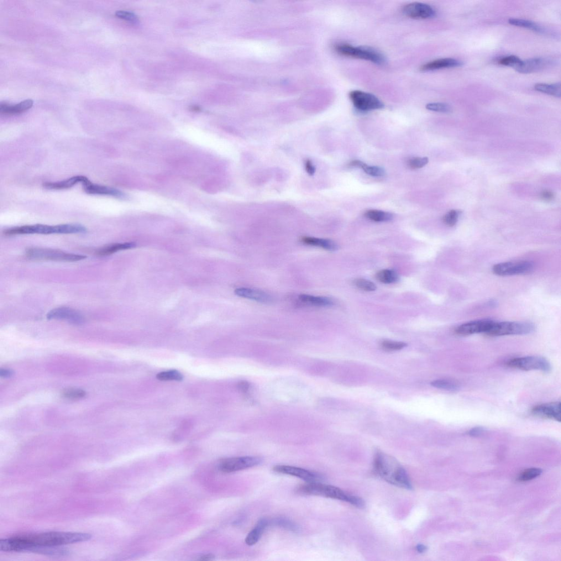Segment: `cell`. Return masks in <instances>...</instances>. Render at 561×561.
<instances>
[{
    "mask_svg": "<svg viewBox=\"0 0 561 561\" xmlns=\"http://www.w3.org/2000/svg\"><path fill=\"white\" fill-rule=\"evenodd\" d=\"M334 49L337 54L353 59L368 61L376 64H384L385 57L380 52L371 47L354 46L348 44H336Z\"/></svg>",
    "mask_w": 561,
    "mask_h": 561,
    "instance_id": "5b68a950",
    "label": "cell"
},
{
    "mask_svg": "<svg viewBox=\"0 0 561 561\" xmlns=\"http://www.w3.org/2000/svg\"><path fill=\"white\" fill-rule=\"evenodd\" d=\"M463 65L462 62L453 59H441L434 60L422 65L420 70L422 71H429L460 66Z\"/></svg>",
    "mask_w": 561,
    "mask_h": 561,
    "instance_id": "ffe728a7",
    "label": "cell"
},
{
    "mask_svg": "<svg viewBox=\"0 0 561 561\" xmlns=\"http://www.w3.org/2000/svg\"><path fill=\"white\" fill-rule=\"evenodd\" d=\"M133 243L115 244L109 245L99 249L96 251L97 255L106 256L117 252L119 250L127 249L134 248Z\"/></svg>",
    "mask_w": 561,
    "mask_h": 561,
    "instance_id": "484cf974",
    "label": "cell"
},
{
    "mask_svg": "<svg viewBox=\"0 0 561 561\" xmlns=\"http://www.w3.org/2000/svg\"><path fill=\"white\" fill-rule=\"evenodd\" d=\"M366 218L376 222H389L393 219V214L387 212L370 209L365 212Z\"/></svg>",
    "mask_w": 561,
    "mask_h": 561,
    "instance_id": "f1b7e54d",
    "label": "cell"
},
{
    "mask_svg": "<svg viewBox=\"0 0 561 561\" xmlns=\"http://www.w3.org/2000/svg\"><path fill=\"white\" fill-rule=\"evenodd\" d=\"M375 277L377 280L385 284H394L399 280V276L396 272L391 270H382L377 272Z\"/></svg>",
    "mask_w": 561,
    "mask_h": 561,
    "instance_id": "f546056e",
    "label": "cell"
},
{
    "mask_svg": "<svg viewBox=\"0 0 561 561\" xmlns=\"http://www.w3.org/2000/svg\"><path fill=\"white\" fill-rule=\"evenodd\" d=\"M432 385L438 389L449 391H457L460 386L457 382L447 379H438L432 382Z\"/></svg>",
    "mask_w": 561,
    "mask_h": 561,
    "instance_id": "1f68e13d",
    "label": "cell"
},
{
    "mask_svg": "<svg viewBox=\"0 0 561 561\" xmlns=\"http://www.w3.org/2000/svg\"><path fill=\"white\" fill-rule=\"evenodd\" d=\"M485 432V429L482 427H475L471 429L468 432V434L471 436H479Z\"/></svg>",
    "mask_w": 561,
    "mask_h": 561,
    "instance_id": "ee69618b",
    "label": "cell"
},
{
    "mask_svg": "<svg viewBox=\"0 0 561 561\" xmlns=\"http://www.w3.org/2000/svg\"><path fill=\"white\" fill-rule=\"evenodd\" d=\"M13 374L14 372L12 370L8 369H1L0 370V376L5 377V378L11 377Z\"/></svg>",
    "mask_w": 561,
    "mask_h": 561,
    "instance_id": "7dc6e473",
    "label": "cell"
},
{
    "mask_svg": "<svg viewBox=\"0 0 561 561\" xmlns=\"http://www.w3.org/2000/svg\"><path fill=\"white\" fill-rule=\"evenodd\" d=\"M542 470L538 468H531L524 470L519 476L518 480L520 481H528L537 478L542 473Z\"/></svg>",
    "mask_w": 561,
    "mask_h": 561,
    "instance_id": "e575fe53",
    "label": "cell"
},
{
    "mask_svg": "<svg viewBox=\"0 0 561 561\" xmlns=\"http://www.w3.org/2000/svg\"><path fill=\"white\" fill-rule=\"evenodd\" d=\"M531 413L535 416L560 422L561 403L555 402L538 405L532 409Z\"/></svg>",
    "mask_w": 561,
    "mask_h": 561,
    "instance_id": "2e32d148",
    "label": "cell"
},
{
    "mask_svg": "<svg viewBox=\"0 0 561 561\" xmlns=\"http://www.w3.org/2000/svg\"><path fill=\"white\" fill-rule=\"evenodd\" d=\"M31 259L72 262L85 259L86 256L64 252L60 250L32 248L26 252Z\"/></svg>",
    "mask_w": 561,
    "mask_h": 561,
    "instance_id": "8992f818",
    "label": "cell"
},
{
    "mask_svg": "<svg viewBox=\"0 0 561 561\" xmlns=\"http://www.w3.org/2000/svg\"><path fill=\"white\" fill-rule=\"evenodd\" d=\"M374 469L380 478L392 485L411 490L412 486L406 471L392 456L377 452L374 456Z\"/></svg>",
    "mask_w": 561,
    "mask_h": 561,
    "instance_id": "7a4b0ae2",
    "label": "cell"
},
{
    "mask_svg": "<svg viewBox=\"0 0 561 561\" xmlns=\"http://www.w3.org/2000/svg\"><path fill=\"white\" fill-rule=\"evenodd\" d=\"M261 458L258 457H243L230 458L222 460L219 468L223 473H234L254 467L261 463Z\"/></svg>",
    "mask_w": 561,
    "mask_h": 561,
    "instance_id": "8fae6325",
    "label": "cell"
},
{
    "mask_svg": "<svg viewBox=\"0 0 561 561\" xmlns=\"http://www.w3.org/2000/svg\"><path fill=\"white\" fill-rule=\"evenodd\" d=\"M299 302L304 306L313 307H329L334 306L332 299L321 296L302 294L298 296Z\"/></svg>",
    "mask_w": 561,
    "mask_h": 561,
    "instance_id": "7402d4cb",
    "label": "cell"
},
{
    "mask_svg": "<svg viewBox=\"0 0 561 561\" xmlns=\"http://www.w3.org/2000/svg\"><path fill=\"white\" fill-rule=\"evenodd\" d=\"M459 214V211L453 209L444 215L443 222L447 226L452 227L458 222Z\"/></svg>",
    "mask_w": 561,
    "mask_h": 561,
    "instance_id": "74e56055",
    "label": "cell"
},
{
    "mask_svg": "<svg viewBox=\"0 0 561 561\" xmlns=\"http://www.w3.org/2000/svg\"><path fill=\"white\" fill-rule=\"evenodd\" d=\"M34 102L31 99H27L15 106H10L7 104H1L0 106V112L1 114L13 115L25 112L33 107Z\"/></svg>",
    "mask_w": 561,
    "mask_h": 561,
    "instance_id": "d4e9b609",
    "label": "cell"
},
{
    "mask_svg": "<svg viewBox=\"0 0 561 561\" xmlns=\"http://www.w3.org/2000/svg\"><path fill=\"white\" fill-rule=\"evenodd\" d=\"M428 162L429 159L428 157H413V158L408 160V165L412 169H419L426 166Z\"/></svg>",
    "mask_w": 561,
    "mask_h": 561,
    "instance_id": "60d3db41",
    "label": "cell"
},
{
    "mask_svg": "<svg viewBox=\"0 0 561 561\" xmlns=\"http://www.w3.org/2000/svg\"><path fill=\"white\" fill-rule=\"evenodd\" d=\"M297 492L301 495L322 496L346 501L360 508L365 505L364 500L360 498L348 494L338 487L323 484L319 482H307L299 487Z\"/></svg>",
    "mask_w": 561,
    "mask_h": 561,
    "instance_id": "3957f363",
    "label": "cell"
},
{
    "mask_svg": "<svg viewBox=\"0 0 561 561\" xmlns=\"http://www.w3.org/2000/svg\"><path fill=\"white\" fill-rule=\"evenodd\" d=\"M510 368L525 371L537 370L549 372L552 370V365L546 359L540 356H525V357L512 359L507 362Z\"/></svg>",
    "mask_w": 561,
    "mask_h": 561,
    "instance_id": "ba28073f",
    "label": "cell"
},
{
    "mask_svg": "<svg viewBox=\"0 0 561 561\" xmlns=\"http://www.w3.org/2000/svg\"><path fill=\"white\" fill-rule=\"evenodd\" d=\"M277 526L288 529L292 531H297L298 527L294 523L285 518H278L275 521Z\"/></svg>",
    "mask_w": 561,
    "mask_h": 561,
    "instance_id": "7bdbcfd3",
    "label": "cell"
},
{
    "mask_svg": "<svg viewBox=\"0 0 561 561\" xmlns=\"http://www.w3.org/2000/svg\"><path fill=\"white\" fill-rule=\"evenodd\" d=\"M86 231L87 229L85 227L77 224H61L54 226L35 224L10 228L5 230L4 234L6 236L25 234H70L84 233L86 232Z\"/></svg>",
    "mask_w": 561,
    "mask_h": 561,
    "instance_id": "277c9868",
    "label": "cell"
},
{
    "mask_svg": "<svg viewBox=\"0 0 561 561\" xmlns=\"http://www.w3.org/2000/svg\"><path fill=\"white\" fill-rule=\"evenodd\" d=\"M249 385L248 382L245 381L240 382L238 385L239 389L243 392H247L249 389Z\"/></svg>",
    "mask_w": 561,
    "mask_h": 561,
    "instance_id": "c3c4849f",
    "label": "cell"
},
{
    "mask_svg": "<svg viewBox=\"0 0 561 561\" xmlns=\"http://www.w3.org/2000/svg\"><path fill=\"white\" fill-rule=\"evenodd\" d=\"M523 61L515 56H510L502 58L499 61L500 65L509 66L516 70L522 63Z\"/></svg>",
    "mask_w": 561,
    "mask_h": 561,
    "instance_id": "836d02e7",
    "label": "cell"
},
{
    "mask_svg": "<svg viewBox=\"0 0 561 561\" xmlns=\"http://www.w3.org/2000/svg\"><path fill=\"white\" fill-rule=\"evenodd\" d=\"M350 166L356 167L363 169L366 174L373 177H382L386 173L382 168L377 166H370L360 160H354L351 162Z\"/></svg>",
    "mask_w": 561,
    "mask_h": 561,
    "instance_id": "4316f807",
    "label": "cell"
},
{
    "mask_svg": "<svg viewBox=\"0 0 561 561\" xmlns=\"http://www.w3.org/2000/svg\"><path fill=\"white\" fill-rule=\"evenodd\" d=\"M354 284L359 289L366 292H373L375 291L377 288L374 282L364 279L355 280Z\"/></svg>",
    "mask_w": 561,
    "mask_h": 561,
    "instance_id": "d590c367",
    "label": "cell"
},
{
    "mask_svg": "<svg viewBox=\"0 0 561 561\" xmlns=\"http://www.w3.org/2000/svg\"><path fill=\"white\" fill-rule=\"evenodd\" d=\"M551 62L543 58H534L522 62L521 66L516 70L522 74H529L541 70L550 64Z\"/></svg>",
    "mask_w": 561,
    "mask_h": 561,
    "instance_id": "ac0fdd59",
    "label": "cell"
},
{
    "mask_svg": "<svg viewBox=\"0 0 561 561\" xmlns=\"http://www.w3.org/2000/svg\"><path fill=\"white\" fill-rule=\"evenodd\" d=\"M156 377L157 379L161 381H181L183 378V376L180 372L176 370L160 372V373L157 374Z\"/></svg>",
    "mask_w": 561,
    "mask_h": 561,
    "instance_id": "d6a6232c",
    "label": "cell"
},
{
    "mask_svg": "<svg viewBox=\"0 0 561 561\" xmlns=\"http://www.w3.org/2000/svg\"><path fill=\"white\" fill-rule=\"evenodd\" d=\"M89 181H90L86 177L77 176L59 182L45 183L43 186L47 189L49 190H63L71 188L78 183H81L82 185H85Z\"/></svg>",
    "mask_w": 561,
    "mask_h": 561,
    "instance_id": "44dd1931",
    "label": "cell"
},
{
    "mask_svg": "<svg viewBox=\"0 0 561 561\" xmlns=\"http://www.w3.org/2000/svg\"><path fill=\"white\" fill-rule=\"evenodd\" d=\"M301 241L304 244L329 251H335L338 249V245L333 241L329 239L303 237L301 239Z\"/></svg>",
    "mask_w": 561,
    "mask_h": 561,
    "instance_id": "603a6c76",
    "label": "cell"
},
{
    "mask_svg": "<svg viewBox=\"0 0 561 561\" xmlns=\"http://www.w3.org/2000/svg\"><path fill=\"white\" fill-rule=\"evenodd\" d=\"M116 16L119 18L128 21L133 23L138 22V18L135 14L132 12L125 11V10H118L115 13Z\"/></svg>",
    "mask_w": 561,
    "mask_h": 561,
    "instance_id": "b9f144b4",
    "label": "cell"
},
{
    "mask_svg": "<svg viewBox=\"0 0 561 561\" xmlns=\"http://www.w3.org/2000/svg\"><path fill=\"white\" fill-rule=\"evenodd\" d=\"M349 98L354 107L360 112H368L384 107L379 98L370 93L355 90L350 92Z\"/></svg>",
    "mask_w": 561,
    "mask_h": 561,
    "instance_id": "9c48e42d",
    "label": "cell"
},
{
    "mask_svg": "<svg viewBox=\"0 0 561 561\" xmlns=\"http://www.w3.org/2000/svg\"><path fill=\"white\" fill-rule=\"evenodd\" d=\"M236 295L248 299L261 303H268L271 302V296L266 292L259 290L248 287L238 288L235 291Z\"/></svg>",
    "mask_w": 561,
    "mask_h": 561,
    "instance_id": "e0dca14e",
    "label": "cell"
},
{
    "mask_svg": "<svg viewBox=\"0 0 561 561\" xmlns=\"http://www.w3.org/2000/svg\"><path fill=\"white\" fill-rule=\"evenodd\" d=\"M508 23L512 25L528 29L534 31H536V32L541 33L543 31L541 26H539L537 23L532 22V21L530 20L518 18H511L508 20Z\"/></svg>",
    "mask_w": 561,
    "mask_h": 561,
    "instance_id": "4dcf8cb0",
    "label": "cell"
},
{
    "mask_svg": "<svg viewBox=\"0 0 561 561\" xmlns=\"http://www.w3.org/2000/svg\"><path fill=\"white\" fill-rule=\"evenodd\" d=\"M47 318L49 319H61L77 324L82 323L85 320L80 312L68 307L53 309L47 313Z\"/></svg>",
    "mask_w": 561,
    "mask_h": 561,
    "instance_id": "9a60e30c",
    "label": "cell"
},
{
    "mask_svg": "<svg viewBox=\"0 0 561 561\" xmlns=\"http://www.w3.org/2000/svg\"><path fill=\"white\" fill-rule=\"evenodd\" d=\"M91 538L90 534L76 532H50L25 535L1 539L0 550L5 552H31L35 548L61 547L87 541Z\"/></svg>",
    "mask_w": 561,
    "mask_h": 561,
    "instance_id": "6da1fadb",
    "label": "cell"
},
{
    "mask_svg": "<svg viewBox=\"0 0 561 561\" xmlns=\"http://www.w3.org/2000/svg\"><path fill=\"white\" fill-rule=\"evenodd\" d=\"M534 329V324L531 323L495 321L490 331L486 335L492 337L525 335L532 333Z\"/></svg>",
    "mask_w": 561,
    "mask_h": 561,
    "instance_id": "52a82bcc",
    "label": "cell"
},
{
    "mask_svg": "<svg viewBox=\"0 0 561 561\" xmlns=\"http://www.w3.org/2000/svg\"><path fill=\"white\" fill-rule=\"evenodd\" d=\"M495 321L491 319H480L460 325L455 329V333L461 336L475 334L484 333L490 331Z\"/></svg>",
    "mask_w": 561,
    "mask_h": 561,
    "instance_id": "7c38bea8",
    "label": "cell"
},
{
    "mask_svg": "<svg viewBox=\"0 0 561 561\" xmlns=\"http://www.w3.org/2000/svg\"><path fill=\"white\" fill-rule=\"evenodd\" d=\"M541 196L543 200L549 202L553 200L554 194L552 191L545 190L542 192Z\"/></svg>",
    "mask_w": 561,
    "mask_h": 561,
    "instance_id": "f6af8a7d",
    "label": "cell"
},
{
    "mask_svg": "<svg viewBox=\"0 0 561 561\" xmlns=\"http://www.w3.org/2000/svg\"><path fill=\"white\" fill-rule=\"evenodd\" d=\"M306 169L309 175H313L315 172V168L310 160H307L305 164Z\"/></svg>",
    "mask_w": 561,
    "mask_h": 561,
    "instance_id": "bcb514c9",
    "label": "cell"
},
{
    "mask_svg": "<svg viewBox=\"0 0 561 561\" xmlns=\"http://www.w3.org/2000/svg\"><path fill=\"white\" fill-rule=\"evenodd\" d=\"M275 473L297 477L307 482H319L322 477L306 469L287 465H277L273 468Z\"/></svg>",
    "mask_w": 561,
    "mask_h": 561,
    "instance_id": "5bb4252c",
    "label": "cell"
},
{
    "mask_svg": "<svg viewBox=\"0 0 561 561\" xmlns=\"http://www.w3.org/2000/svg\"><path fill=\"white\" fill-rule=\"evenodd\" d=\"M426 108L430 111L435 112L448 113L452 112V108L449 105L443 103H431L426 106Z\"/></svg>",
    "mask_w": 561,
    "mask_h": 561,
    "instance_id": "8d00e7d4",
    "label": "cell"
},
{
    "mask_svg": "<svg viewBox=\"0 0 561 561\" xmlns=\"http://www.w3.org/2000/svg\"><path fill=\"white\" fill-rule=\"evenodd\" d=\"M86 395V392L85 391L74 388L66 389L62 392V395L69 399H78L85 397Z\"/></svg>",
    "mask_w": 561,
    "mask_h": 561,
    "instance_id": "f35d334b",
    "label": "cell"
},
{
    "mask_svg": "<svg viewBox=\"0 0 561 561\" xmlns=\"http://www.w3.org/2000/svg\"><path fill=\"white\" fill-rule=\"evenodd\" d=\"M427 549V548L422 544L418 545L416 547L417 551L419 553H423L426 552Z\"/></svg>",
    "mask_w": 561,
    "mask_h": 561,
    "instance_id": "681fc988",
    "label": "cell"
},
{
    "mask_svg": "<svg viewBox=\"0 0 561 561\" xmlns=\"http://www.w3.org/2000/svg\"><path fill=\"white\" fill-rule=\"evenodd\" d=\"M213 559V556L210 555H206V556H204V557H202V558L200 560H203H203L209 561V560H212Z\"/></svg>",
    "mask_w": 561,
    "mask_h": 561,
    "instance_id": "f907efd6",
    "label": "cell"
},
{
    "mask_svg": "<svg viewBox=\"0 0 561 561\" xmlns=\"http://www.w3.org/2000/svg\"><path fill=\"white\" fill-rule=\"evenodd\" d=\"M407 345L405 343L390 340H385L381 343L382 348L387 351L400 350L405 348Z\"/></svg>",
    "mask_w": 561,
    "mask_h": 561,
    "instance_id": "ab89813d",
    "label": "cell"
},
{
    "mask_svg": "<svg viewBox=\"0 0 561 561\" xmlns=\"http://www.w3.org/2000/svg\"><path fill=\"white\" fill-rule=\"evenodd\" d=\"M83 190L91 195L111 196L121 197L124 196L120 191L111 187L93 184L91 181L82 185Z\"/></svg>",
    "mask_w": 561,
    "mask_h": 561,
    "instance_id": "d6986e66",
    "label": "cell"
},
{
    "mask_svg": "<svg viewBox=\"0 0 561 561\" xmlns=\"http://www.w3.org/2000/svg\"><path fill=\"white\" fill-rule=\"evenodd\" d=\"M269 524V522L266 519H261L246 538V544L249 546H253L257 543Z\"/></svg>",
    "mask_w": 561,
    "mask_h": 561,
    "instance_id": "cb8c5ba5",
    "label": "cell"
},
{
    "mask_svg": "<svg viewBox=\"0 0 561 561\" xmlns=\"http://www.w3.org/2000/svg\"><path fill=\"white\" fill-rule=\"evenodd\" d=\"M534 88L538 92L549 94V95L555 97L560 98L561 96L560 83L553 84L538 83L535 85Z\"/></svg>",
    "mask_w": 561,
    "mask_h": 561,
    "instance_id": "83f0119b",
    "label": "cell"
},
{
    "mask_svg": "<svg viewBox=\"0 0 561 561\" xmlns=\"http://www.w3.org/2000/svg\"><path fill=\"white\" fill-rule=\"evenodd\" d=\"M534 264L529 261L504 262L493 267V272L498 276H506L525 275L531 273Z\"/></svg>",
    "mask_w": 561,
    "mask_h": 561,
    "instance_id": "30bf717a",
    "label": "cell"
},
{
    "mask_svg": "<svg viewBox=\"0 0 561 561\" xmlns=\"http://www.w3.org/2000/svg\"><path fill=\"white\" fill-rule=\"evenodd\" d=\"M403 12L406 16L416 19L431 18L436 15L433 7L421 2H412L406 5L403 8Z\"/></svg>",
    "mask_w": 561,
    "mask_h": 561,
    "instance_id": "4fadbf2b",
    "label": "cell"
}]
</instances>
